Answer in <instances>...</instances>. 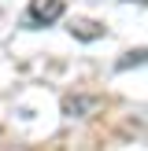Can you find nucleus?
Listing matches in <instances>:
<instances>
[{
  "instance_id": "3",
  "label": "nucleus",
  "mask_w": 148,
  "mask_h": 151,
  "mask_svg": "<svg viewBox=\"0 0 148 151\" xmlns=\"http://www.w3.org/2000/svg\"><path fill=\"white\" fill-rule=\"evenodd\" d=\"M70 33L81 37V41H93V37H104V26H96V22H89V19H78L70 26Z\"/></svg>"
},
{
  "instance_id": "5",
  "label": "nucleus",
  "mask_w": 148,
  "mask_h": 151,
  "mask_svg": "<svg viewBox=\"0 0 148 151\" xmlns=\"http://www.w3.org/2000/svg\"><path fill=\"white\" fill-rule=\"evenodd\" d=\"M144 4H148V0H144Z\"/></svg>"
},
{
  "instance_id": "1",
  "label": "nucleus",
  "mask_w": 148,
  "mask_h": 151,
  "mask_svg": "<svg viewBox=\"0 0 148 151\" xmlns=\"http://www.w3.org/2000/svg\"><path fill=\"white\" fill-rule=\"evenodd\" d=\"M63 15V0H30L26 7V26H48Z\"/></svg>"
},
{
  "instance_id": "2",
  "label": "nucleus",
  "mask_w": 148,
  "mask_h": 151,
  "mask_svg": "<svg viewBox=\"0 0 148 151\" xmlns=\"http://www.w3.org/2000/svg\"><path fill=\"white\" fill-rule=\"evenodd\" d=\"M96 107H100L96 96H74V100H63V114L67 118H81L85 111H96Z\"/></svg>"
},
{
  "instance_id": "4",
  "label": "nucleus",
  "mask_w": 148,
  "mask_h": 151,
  "mask_svg": "<svg viewBox=\"0 0 148 151\" xmlns=\"http://www.w3.org/2000/svg\"><path fill=\"white\" fill-rule=\"evenodd\" d=\"M115 66H118V70H130V66H148V48H133V52H126Z\"/></svg>"
}]
</instances>
